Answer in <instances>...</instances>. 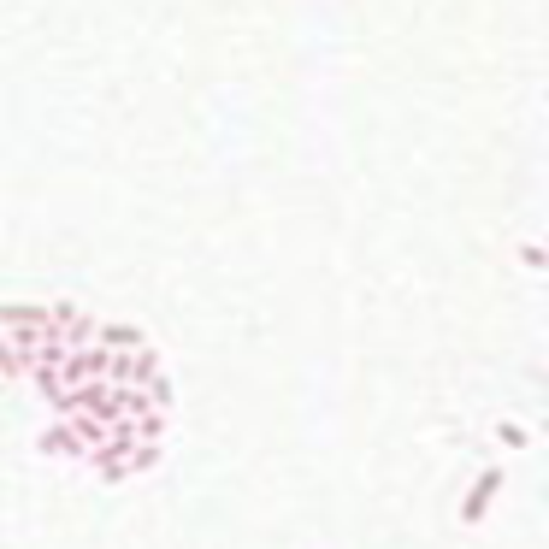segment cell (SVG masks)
Returning a JSON list of instances; mask_svg holds the SVG:
<instances>
[{"instance_id":"obj_1","label":"cell","mask_w":549,"mask_h":549,"mask_svg":"<svg viewBox=\"0 0 549 549\" xmlns=\"http://www.w3.org/2000/svg\"><path fill=\"white\" fill-rule=\"evenodd\" d=\"M496 490H502V467H485V473H479V485L467 490V502H461V520H479L490 502H496Z\"/></svg>"},{"instance_id":"obj_2","label":"cell","mask_w":549,"mask_h":549,"mask_svg":"<svg viewBox=\"0 0 549 549\" xmlns=\"http://www.w3.org/2000/svg\"><path fill=\"white\" fill-rule=\"evenodd\" d=\"M496 437H502L508 449H526V443H532V431H526V426H514V420H502V426H496Z\"/></svg>"}]
</instances>
